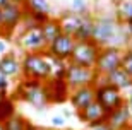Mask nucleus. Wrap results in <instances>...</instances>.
Masks as SVG:
<instances>
[{
    "label": "nucleus",
    "instance_id": "28",
    "mask_svg": "<svg viewBox=\"0 0 132 130\" xmlns=\"http://www.w3.org/2000/svg\"><path fill=\"white\" fill-rule=\"evenodd\" d=\"M88 130H112V127L108 125L106 120H103V122H100V123H94V125L88 127Z\"/></svg>",
    "mask_w": 132,
    "mask_h": 130
},
{
    "label": "nucleus",
    "instance_id": "11",
    "mask_svg": "<svg viewBox=\"0 0 132 130\" xmlns=\"http://www.w3.org/2000/svg\"><path fill=\"white\" fill-rule=\"evenodd\" d=\"M74 46H76V39L69 34L62 33L55 41L48 45L46 55H50L52 58H57V60H62V62H69L74 51Z\"/></svg>",
    "mask_w": 132,
    "mask_h": 130
},
{
    "label": "nucleus",
    "instance_id": "14",
    "mask_svg": "<svg viewBox=\"0 0 132 130\" xmlns=\"http://www.w3.org/2000/svg\"><path fill=\"white\" fill-rule=\"evenodd\" d=\"M0 74L7 79L21 75V58L14 51H9L0 57Z\"/></svg>",
    "mask_w": 132,
    "mask_h": 130
},
{
    "label": "nucleus",
    "instance_id": "18",
    "mask_svg": "<svg viewBox=\"0 0 132 130\" xmlns=\"http://www.w3.org/2000/svg\"><path fill=\"white\" fill-rule=\"evenodd\" d=\"M93 29H94V15L88 12L82 15V22L72 38L76 41H89V39H93Z\"/></svg>",
    "mask_w": 132,
    "mask_h": 130
},
{
    "label": "nucleus",
    "instance_id": "31",
    "mask_svg": "<svg viewBox=\"0 0 132 130\" xmlns=\"http://www.w3.org/2000/svg\"><path fill=\"white\" fill-rule=\"evenodd\" d=\"M5 53H7V45H5V41H2V39H0V57H2V55H5Z\"/></svg>",
    "mask_w": 132,
    "mask_h": 130
},
{
    "label": "nucleus",
    "instance_id": "1",
    "mask_svg": "<svg viewBox=\"0 0 132 130\" xmlns=\"http://www.w3.org/2000/svg\"><path fill=\"white\" fill-rule=\"evenodd\" d=\"M93 41L100 48L113 46V48L125 50L129 45V33L125 24L115 17V14H101L94 15V29Z\"/></svg>",
    "mask_w": 132,
    "mask_h": 130
},
{
    "label": "nucleus",
    "instance_id": "29",
    "mask_svg": "<svg viewBox=\"0 0 132 130\" xmlns=\"http://www.w3.org/2000/svg\"><path fill=\"white\" fill-rule=\"evenodd\" d=\"M26 130H50V128H46V127H43V125H34V123L28 122V127H26Z\"/></svg>",
    "mask_w": 132,
    "mask_h": 130
},
{
    "label": "nucleus",
    "instance_id": "2",
    "mask_svg": "<svg viewBox=\"0 0 132 130\" xmlns=\"http://www.w3.org/2000/svg\"><path fill=\"white\" fill-rule=\"evenodd\" d=\"M21 75L22 79H29V81H48L53 75V67L46 51L24 53L21 58Z\"/></svg>",
    "mask_w": 132,
    "mask_h": 130
},
{
    "label": "nucleus",
    "instance_id": "30",
    "mask_svg": "<svg viewBox=\"0 0 132 130\" xmlns=\"http://www.w3.org/2000/svg\"><path fill=\"white\" fill-rule=\"evenodd\" d=\"M60 115H62V116H64V118H65V120H67V118H70V116H72V111L69 110V108H64Z\"/></svg>",
    "mask_w": 132,
    "mask_h": 130
},
{
    "label": "nucleus",
    "instance_id": "26",
    "mask_svg": "<svg viewBox=\"0 0 132 130\" xmlns=\"http://www.w3.org/2000/svg\"><path fill=\"white\" fill-rule=\"evenodd\" d=\"M50 122H52V125H53V127L60 128V127H64V125H65V122H67V120H65V118H64L62 115H53Z\"/></svg>",
    "mask_w": 132,
    "mask_h": 130
},
{
    "label": "nucleus",
    "instance_id": "7",
    "mask_svg": "<svg viewBox=\"0 0 132 130\" xmlns=\"http://www.w3.org/2000/svg\"><path fill=\"white\" fill-rule=\"evenodd\" d=\"M15 43L24 53H41L46 51V48H48V43L43 36L41 26L21 29V33L15 38Z\"/></svg>",
    "mask_w": 132,
    "mask_h": 130
},
{
    "label": "nucleus",
    "instance_id": "34",
    "mask_svg": "<svg viewBox=\"0 0 132 130\" xmlns=\"http://www.w3.org/2000/svg\"><path fill=\"white\" fill-rule=\"evenodd\" d=\"M129 130H132V113H130V125H129Z\"/></svg>",
    "mask_w": 132,
    "mask_h": 130
},
{
    "label": "nucleus",
    "instance_id": "19",
    "mask_svg": "<svg viewBox=\"0 0 132 130\" xmlns=\"http://www.w3.org/2000/svg\"><path fill=\"white\" fill-rule=\"evenodd\" d=\"M15 115V99L10 94H0V123L9 122Z\"/></svg>",
    "mask_w": 132,
    "mask_h": 130
},
{
    "label": "nucleus",
    "instance_id": "4",
    "mask_svg": "<svg viewBox=\"0 0 132 130\" xmlns=\"http://www.w3.org/2000/svg\"><path fill=\"white\" fill-rule=\"evenodd\" d=\"M26 15V0H12L7 7L2 9V28L0 36L12 38L15 29L22 24V19Z\"/></svg>",
    "mask_w": 132,
    "mask_h": 130
},
{
    "label": "nucleus",
    "instance_id": "27",
    "mask_svg": "<svg viewBox=\"0 0 132 130\" xmlns=\"http://www.w3.org/2000/svg\"><path fill=\"white\" fill-rule=\"evenodd\" d=\"M9 79L0 74V94H9Z\"/></svg>",
    "mask_w": 132,
    "mask_h": 130
},
{
    "label": "nucleus",
    "instance_id": "22",
    "mask_svg": "<svg viewBox=\"0 0 132 130\" xmlns=\"http://www.w3.org/2000/svg\"><path fill=\"white\" fill-rule=\"evenodd\" d=\"M26 9L29 12H39V14H46L50 15L52 7L46 0H26Z\"/></svg>",
    "mask_w": 132,
    "mask_h": 130
},
{
    "label": "nucleus",
    "instance_id": "21",
    "mask_svg": "<svg viewBox=\"0 0 132 130\" xmlns=\"http://www.w3.org/2000/svg\"><path fill=\"white\" fill-rule=\"evenodd\" d=\"M115 17L122 24L132 26V0H123L118 4L117 10H115Z\"/></svg>",
    "mask_w": 132,
    "mask_h": 130
},
{
    "label": "nucleus",
    "instance_id": "35",
    "mask_svg": "<svg viewBox=\"0 0 132 130\" xmlns=\"http://www.w3.org/2000/svg\"><path fill=\"white\" fill-rule=\"evenodd\" d=\"M0 28H2V10H0Z\"/></svg>",
    "mask_w": 132,
    "mask_h": 130
},
{
    "label": "nucleus",
    "instance_id": "20",
    "mask_svg": "<svg viewBox=\"0 0 132 130\" xmlns=\"http://www.w3.org/2000/svg\"><path fill=\"white\" fill-rule=\"evenodd\" d=\"M41 31H43V36H45V39H46L48 45L52 41H55L62 34V28H60L59 17H50L46 22H43L41 24Z\"/></svg>",
    "mask_w": 132,
    "mask_h": 130
},
{
    "label": "nucleus",
    "instance_id": "33",
    "mask_svg": "<svg viewBox=\"0 0 132 130\" xmlns=\"http://www.w3.org/2000/svg\"><path fill=\"white\" fill-rule=\"evenodd\" d=\"M127 48H132V36L129 38V45H127Z\"/></svg>",
    "mask_w": 132,
    "mask_h": 130
},
{
    "label": "nucleus",
    "instance_id": "5",
    "mask_svg": "<svg viewBox=\"0 0 132 130\" xmlns=\"http://www.w3.org/2000/svg\"><path fill=\"white\" fill-rule=\"evenodd\" d=\"M94 91H96V101L103 106V110L106 113H112V111L118 110L125 106V94L123 91L113 87L112 84L103 81V77L98 79L96 86H94Z\"/></svg>",
    "mask_w": 132,
    "mask_h": 130
},
{
    "label": "nucleus",
    "instance_id": "9",
    "mask_svg": "<svg viewBox=\"0 0 132 130\" xmlns=\"http://www.w3.org/2000/svg\"><path fill=\"white\" fill-rule=\"evenodd\" d=\"M122 57H123V50L122 48H113V46H105L101 48L96 60V67L94 70L98 72L100 77H105L110 72L120 68L122 65Z\"/></svg>",
    "mask_w": 132,
    "mask_h": 130
},
{
    "label": "nucleus",
    "instance_id": "36",
    "mask_svg": "<svg viewBox=\"0 0 132 130\" xmlns=\"http://www.w3.org/2000/svg\"><path fill=\"white\" fill-rule=\"evenodd\" d=\"M0 130H5V128H4V123H0Z\"/></svg>",
    "mask_w": 132,
    "mask_h": 130
},
{
    "label": "nucleus",
    "instance_id": "17",
    "mask_svg": "<svg viewBox=\"0 0 132 130\" xmlns=\"http://www.w3.org/2000/svg\"><path fill=\"white\" fill-rule=\"evenodd\" d=\"M103 81L108 82V84H112L113 87H117V89H120V91H123V92L132 87V79H130V75H129V74L125 72L122 67L117 68V70H113V72H110L108 75H105V77H103Z\"/></svg>",
    "mask_w": 132,
    "mask_h": 130
},
{
    "label": "nucleus",
    "instance_id": "15",
    "mask_svg": "<svg viewBox=\"0 0 132 130\" xmlns=\"http://www.w3.org/2000/svg\"><path fill=\"white\" fill-rule=\"evenodd\" d=\"M106 122H108V125L112 127V130H129V125H130V110L127 108V105L122 106V108L108 113Z\"/></svg>",
    "mask_w": 132,
    "mask_h": 130
},
{
    "label": "nucleus",
    "instance_id": "23",
    "mask_svg": "<svg viewBox=\"0 0 132 130\" xmlns=\"http://www.w3.org/2000/svg\"><path fill=\"white\" fill-rule=\"evenodd\" d=\"M26 127H28V120H26L24 116H21V115L12 116L9 122L4 123L5 130H26Z\"/></svg>",
    "mask_w": 132,
    "mask_h": 130
},
{
    "label": "nucleus",
    "instance_id": "6",
    "mask_svg": "<svg viewBox=\"0 0 132 130\" xmlns=\"http://www.w3.org/2000/svg\"><path fill=\"white\" fill-rule=\"evenodd\" d=\"M64 79L69 84L70 91H74V89H79V87H84V86H96L100 75L94 68L81 67V65L67 62Z\"/></svg>",
    "mask_w": 132,
    "mask_h": 130
},
{
    "label": "nucleus",
    "instance_id": "16",
    "mask_svg": "<svg viewBox=\"0 0 132 130\" xmlns=\"http://www.w3.org/2000/svg\"><path fill=\"white\" fill-rule=\"evenodd\" d=\"M59 22H60V28H62V33L69 34V36H74L76 31L79 29V26H81V22H82V15L76 14V12H72L69 9L60 14Z\"/></svg>",
    "mask_w": 132,
    "mask_h": 130
},
{
    "label": "nucleus",
    "instance_id": "12",
    "mask_svg": "<svg viewBox=\"0 0 132 130\" xmlns=\"http://www.w3.org/2000/svg\"><path fill=\"white\" fill-rule=\"evenodd\" d=\"M94 101H96L94 86H84V87H79V89L70 91L69 103H70V106L76 110V113H77V111H82L84 108H88V106Z\"/></svg>",
    "mask_w": 132,
    "mask_h": 130
},
{
    "label": "nucleus",
    "instance_id": "24",
    "mask_svg": "<svg viewBox=\"0 0 132 130\" xmlns=\"http://www.w3.org/2000/svg\"><path fill=\"white\" fill-rule=\"evenodd\" d=\"M120 67L130 75L132 79V48H125L123 50V57H122V65Z\"/></svg>",
    "mask_w": 132,
    "mask_h": 130
},
{
    "label": "nucleus",
    "instance_id": "3",
    "mask_svg": "<svg viewBox=\"0 0 132 130\" xmlns=\"http://www.w3.org/2000/svg\"><path fill=\"white\" fill-rule=\"evenodd\" d=\"M12 98L15 101H22L26 105L33 106L34 110L38 111H45L50 106L46 92H45V82H39V81L21 79Z\"/></svg>",
    "mask_w": 132,
    "mask_h": 130
},
{
    "label": "nucleus",
    "instance_id": "32",
    "mask_svg": "<svg viewBox=\"0 0 132 130\" xmlns=\"http://www.w3.org/2000/svg\"><path fill=\"white\" fill-rule=\"evenodd\" d=\"M10 2H12V0H0V10L4 9V7H7Z\"/></svg>",
    "mask_w": 132,
    "mask_h": 130
},
{
    "label": "nucleus",
    "instance_id": "25",
    "mask_svg": "<svg viewBox=\"0 0 132 130\" xmlns=\"http://www.w3.org/2000/svg\"><path fill=\"white\" fill-rule=\"evenodd\" d=\"M70 10L76 12V14H79V15L88 14L89 12L88 2H86V0H72V2H70Z\"/></svg>",
    "mask_w": 132,
    "mask_h": 130
},
{
    "label": "nucleus",
    "instance_id": "10",
    "mask_svg": "<svg viewBox=\"0 0 132 130\" xmlns=\"http://www.w3.org/2000/svg\"><path fill=\"white\" fill-rule=\"evenodd\" d=\"M45 92L50 105H64V103H69V98H70V87L65 82V79L55 77V75L45 81Z\"/></svg>",
    "mask_w": 132,
    "mask_h": 130
},
{
    "label": "nucleus",
    "instance_id": "13",
    "mask_svg": "<svg viewBox=\"0 0 132 130\" xmlns=\"http://www.w3.org/2000/svg\"><path fill=\"white\" fill-rule=\"evenodd\" d=\"M76 116H77V120L81 122V123L91 127V125H94V123H100V122L106 120L108 113L103 110V106L100 105L98 101H94V103H91L88 108H84L82 111H77Z\"/></svg>",
    "mask_w": 132,
    "mask_h": 130
},
{
    "label": "nucleus",
    "instance_id": "8",
    "mask_svg": "<svg viewBox=\"0 0 132 130\" xmlns=\"http://www.w3.org/2000/svg\"><path fill=\"white\" fill-rule=\"evenodd\" d=\"M100 51H101V48L94 43L93 39H89V41H76V46H74V51L70 55L69 62L81 65V67L94 68Z\"/></svg>",
    "mask_w": 132,
    "mask_h": 130
},
{
    "label": "nucleus",
    "instance_id": "37",
    "mask_svg": "<svg viewBox=\"0 0 132 130\" xmlns=\"http://www.w3.org/2000/svg\"><path fill=\"white\" fill-rule=\"evenodd\" d=\"M115 2H117V4H120V2H123V0H115Z\"/></svg>",
    "mask_w": 132,
    "mask_h": 130
}]
</instances>
